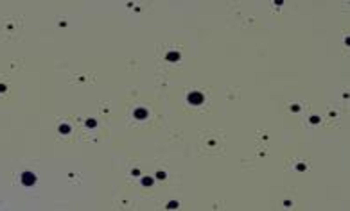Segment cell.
<instances>
[{
  "mask_svg": "<svg viewBox=\"0 0 350 211\" xmlns=\"http://www.w3.org/2000/svg\"><path fill=\"white\" fill-rule=\"evenodd\" d=\"M203 93H199V91H192V93H188V102L194 106H199V104H203Z\"/></svg>",
  "mask_w": 350,
  "mask_h": 211,
  "instance_id": "obj_1",
  "label": "cell"
},
{
  "mask_svg": "<svg viewBox=\"0 0 350 211\" xmlns=\"http://www.w3.org/2000/svg\"><path fill=\"white\" fill-rule=\"evenodd\" d=\"M22 182L25 186H32L36 182V175L34 174H31V172H23L22 174Z\"/></svg>",
  "mask_w": 350,
  "mask_h": 211,
  "instance_id": "obj_2",
  "label": "cell"
},
{
  "mask_svg": "<svg viewBox=\"0 0 350 211\" xmlns=\"http://www.w3.org/2000/svg\"><path fill=\"white\" fill-rule=\"evenodd\" d=\"M135 116L142 120V118H145V116H147V111H145V109H137V111H135Z\"/></svg>",
  "mask_w": 350,
  "mask_h": 211,
  "instance_id": "obj_3",
  "label": "cell"
},
{
  "mask_svg": "<svg viewBox=\"0 0 350 211\" xmlns=\"http://www.w3.org/2000/svg\"><path fill=\"white\" fill-rule=\"evenodd\" d=\"M178 57H180V56H178V52H169V56H167V59H169V61H172V59L176 61Z\"/></svg>",
  "mask_w": 350,
  "mask_h": 211,
  "instance_id": "obj_4",
  "label": "cell"
},
{
  "mask_svg": "<svg viewBox=\"0 0 350 211\" xmlns=\"http://www.w3.org/2000/svg\"><path fill=\"white\" fill-rule=\"evenodd\" d=\"M59 131H61V132H68L70 127H68V125H61V127H59Z\"/></svg>",
  "mask_w": 350,
  "mask_h": 211,
  "instance_id": "obj_5",
  "label": "cell"
}]
</instances>
